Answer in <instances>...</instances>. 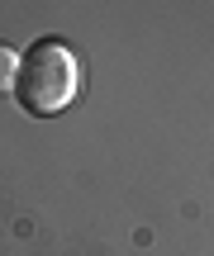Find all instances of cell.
<instances>
[{"label": "cell", "mask_w": 214, "mask_h": 256, "mask_svg": "<svg viewBox=\"0 0 214 256\" xmlns=\"http://www.w3.org/2000/svg\"><path fill=\"white\" fill-rule=\"evenodd\" d=\"M76 95H81V57L62 38H38L19 57V76H15L19 110L34 119H53V114L72 110Z\"/></svg>", "instance_id": "6da1fadb"}, {"label": "cell", "mask_w": 214, "mask_h": 256, "mask_svg": "<svg viewBox=\"0 0 214 256\" xmlns=\"http://www.w3.org/2000/svg\"><path fill=\"white\" fill-rule=\"evenodd\" d=\"M15 76H19V52L10 43H0V95L15 90Z\"/></svg>", "instance_id": "7a4b0ae2"}]
</instances>
